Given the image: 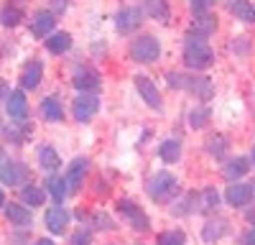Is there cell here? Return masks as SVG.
I'll return each mask as SVG.
<instances>
[{
	"label": "cell",
	"mask_w": 255,
	"mask_h": 245,
	"mask_svg": "<svg viewBox=\"0 0 255 245\" xmlns=\"http://www.w3.org/2000/svg\"><path fill=\"white\" fill-rule=\"evenodd\" d=\"M184 61L191 69H207L212 61H215V54H212L209 44L202 36H191L184 44Z\"/></svg>",
	"instance_id": "cell-1"
},
{
	"label": "cell",
	"mask_w": 255,
	"mask_h": 245,
	"mask_svg": "<svg viewBox=\"0 0 255 245\" xmlns=\"http://www.w3.org/2000/svg\"><path fill=\"white\" fill-rule=\"evenodd\" d=\"M168 85L176 87V90H189L191 95H197L199 100H209L215 95V87H212V82L204 79V77H181V74H166Z\"/></svg>",
	"instance_id": "cell-2"
},
{
	"label": "cell",
	"mask_w": 255,
	"mask_h": 245,
	"mask_svg": "<svg viewBox=\"0 0 255 245\" xmlns=\"http://www.w3.org/2000/svg\"><path fill=\"white\" fill-rule=\"evenodd\" d=\"M145 192L151 194L156 202H168L176 192H179V181L168 174V171H158L151 181H148V187H145Z\"/></svg>",
	"instance_id": "cell-3"
},
{
	"label": "cell",
	"mask_w": 255,
	"mask_h": 245,
	"mask_svg": "<svg viewBox=\"0 0 255 245\" xmlns=\"http://www.w3.org/2000/svg\"><path fill=\"white\" fill-rule=\"evenodd\" d=\"M130 56L135 61H140V64H151V61H156L161 56V44L156 36H140L138 41H133L130 46Z\"/></svg>",
	"instance_id": "cell-4"
},
{
	"label": "cell",
	"mask_w": 255,
	"mask_h": 245,
	"mask_svg": "<svg viewBox=\"0 0 255 245\" xmlns=\"http://www.w3.org/2000/svg\"><path fill=\"white\" fill-rule=\"evenodd\" d=\"M28 176L31 174L26 169V163H20V161H3V163H0V181H3V184L18 187V184H26Z\"/></svg>",
	"instance_id": "cell-5"
},
{
	"label": "cell",
	"mask_w": 255,
	"mask_h": 245,
	"mask_svg": "<svg viewBox=\"0 0 255 245\" xmlns=\"http://www.w3.org/2000/svg\"><path fill=\"white\" fill-rule=\"evenodd\" d=\"M133 82H135V87H138L140 97L145 100V105H148V108H153L156 113H161V110H163V102H161V92H158V87H156L148 77H135Z\"/></svg>",
	"instance_id": "cell-6"
},
{
	"label": "cell",
	"mask_w": 255,
	"mask_h": 245,
	"mask_svg": "<svg viewBox=\"0 0 255 245\" xmlns=\"http://www.w3.org/2000/svg\"><path fill=\"white\" fill-rule=\"evenodd\" d=\"M74 118L79 120V122H87V120H92V115L100 110V100L90 92V95H79L77 100H74Z\"/></svg>",
	"instance_id": "cell-7"
},
{
	"label": "cell",
	"mask_w": 255,
	"mask_h": 245,
	"mask_svg": "<svg viewBox=\"0 0 255 245\" xmlns=\"http://www.w3.org/2000/svg\"><path fill=\"white\" fill-rule=\"evenodd\" d=\"M87 169H90V163H87V158H74L72 161V166H69V174H67V192H79V187H82V181H84V176H87Z\"/></svg>",
	"instance_id": "cell-8"
},
{
	"label": "cell",
	"mask_w": 255,
	"mask_h": 245,
	"mask_svg": "<svg viewBox=\"0 0 255 245\" xmlns=\"http://www.w3.org/2000/svg\"><path fill=\"white\" fill-rule=\"evenodd\" d=\"M140 20H143V13L140 8H123L118 15H115V26L120 33H130L140 26Z\"/></svg>",
	"instance_id": "cell-9"
},
{
	"label": "cell",
	"mask_w": 255,
	"mask_h": 245,
	"mask_svg": "<svg viewBox=\"0 0 255 245\" xmlns=\"http://www.w3.org/2000/svg\"><path fill=\"white\" fill-rule=\"evenodd\" d=\"M225 197H227V204H232V207H245L253 199V187L250 184H230Z\"/></svg>",
	"instance_id": "cell-10"
},
{
	"label": "cell",
	"mask_w": 255,
	"mask_h": 245,
	"mask_svg": "<svg viewBox=\"0 0 255 245\" xmlns=\"http://www.w3.org/2000/svg\"><path fill=\"white\" fill-rule=\"evenodd\" d=\"M44 222H46V230H49L51 235H61L64 230H67L69 215H67V210H61V207H51V210L46 212Z\"/></svg>",
	"instance_id": "cell-11"
},
{
	"label": "cell",
	"mask_w": 255,
	"mask_h": 245,
	"mask_svg": "<svg viewBox=\"0 0 255 245\" xmlns=\"http://www.w3.org/2000/svg\"><path fill=\"white\" fill-rule=\"evenodd\" d=\"M8 115L13 118V120H23L26 115H28V102H26V95H23V90H15V92H10L8 95Z\"/></svg>",
	"instance_id": "cell-12"
},
{
	"label": "cell",
	"mask_w": 255,
	"mask_h": 245,
	"mask_svg": "<svg viewBox=\"0 0 255 245\" xmlns=\"http://www.w3.org/2000/svg\"><path fill=\"white\" fill-rule=\"evenodd\" d=\"M54 26H56V18H54L51 10H41V13H36L33 20H31V28H33L36 36H51Z\"/></svg>",
	"instance_id": "cell-13"
},
{
	"label": "cell",
	"mask_w": 255,
	"mask_h": 245,
	"mask_svg": "<svg viewBox=\"0 0 255 245\" xmlns=\"http://www.w3.org/2000/svg\"><path fill=\"white\" fill-rule=\"evenodd\" d=\"M41 74H44V64H41L38 59H33L31 64L23 69V74H20V85H23V90H36L38 82H41Z\"/></svg>",
	"instance_id": "cell-14"
},
{
	"label": "cell",
	"mask_w": 255,
	"mask_h": 245,
	"mask_svg": "<svg viewBox=\"0 0 255 245\" xmlns=\"http://www.w3.org/2000/svg\"><path fill=\"white\" fill-rule=\"evenodd\" d=\"M120 212H123L128 220L133 222V228H135V230H148V217H145V215H143V212L135 207L133 202L123 199V202H120Z\"/></svg>",
	"instance_id": "cell-15"
},
{
	"label": "cell",
	"mask_w": 255,
	"mask_h": 245,
	"mask_svg": "<svg viewBox=\"0 0 255 245\" xmlns=\"http://www.w3.org/2000/svg\"><path fill=\"white\" fill-rule=\"evenodd\" d=\"M5 217L10 225H18V228H28L33 222L31 220V212L23 207V204H5Z\"/></svg>",
	"instance_id": "cell-16"
},
{
	"label": "cell",
	"mask_w": 255,
	"mask_h": 245,
	"mask_svg": "<svg viewBox=\"0 0 255 245\" xmlns=\"http://www.w3.org/2000/svg\"><path fill=\"white\" fill-rule=\"evenodd\" d=\"M69 46H72V36H69V33L59 31V33L46 36V49H49L51 54H64V51H69Z\"/></svg>",
	"instance_id": "cell-17"
},
{
	"label": "cell",
	"mask_w": 255,
	"mask_h": 245,
	"mask_svg": "<svg viewBox=\"0 0 255 245\" xmlns=\"http://www.w3.org/2000/svg\"><path fill=\"white\" fill-rule=\"evenodd\" d=\"M158 153H161V158H163L166 163H176V161L181 158V143H179L176 138H168V140L161 143Z\"/></svg>",
	"instance_id": "cell-18"
},
{
	"label": "cell",
	"mask_w": 255,
	"mask_h": 245,
	"mask_svg": "<svg viewBox=\"0 0 255 245\" xmlns=\"http://www.w3.org/2000/svg\"><path fill=\"white\" fill-rule=\"evenodd\" d=\"M41 115H44V120H49V122L61 120L64 118V110L59 105V100L56 97H46L44 102H41Z\"/></svg>",
	"instance_id": "cell-19"
},
{
	"label": "cell",
	"mask_w": 255,
	"mask_h": 245,
	"mask_svg": "<svg viewBox=\"0 0 255 245\" xmlns=\"http://www.w3.org/2000/svg\"><path fill=\"white\" fill-rule=\"evenodd\" d=\"M72 85H74L77 90H87V92H92V90L100 87V77H97L95 72H77Z\"/></svg>",
	"instance_id": "cell-20"
},
{
	"label": "cell",
	"mask_w": 255,
	"mask_h": 245,
	"mask_svg": "<svg viewBox=\"0 0 255 245\" xmlns=\"http://www.w3.org/2000/svg\"><path fill=\"white\" fill-rule=\"evenodd\" d=\"M230 10L235 13L240 20H245V23H255V8L248 3V0H232Z\"/></svg>",
	"instance_id": "cell-21"
},
{
	"label": "cell",
	"mask_w": 255,
	"mask_h": 245,
	"mask_svg": "<svg viewBox=\"0 0 255 245\" xmlns=\"http://www.w3.org/2000/svg\"><path fill=\"white\" fill-rule=\"evenodd\" d=\"M38 163H41V169H46V171H56L61 166V158H59V153L54 148L46 146V148L38 151Z\"/></svg>",
	"instance_id": "cell-22"
},
{
	"label": "cell",
	"mask_w": 255,
	"mask_h": 245,
	"mask_svg": "<svg viewBox=\"0 0 255 245\" xmlns=\"http://www.w3.org/2000/svg\"><path fill=\"white\" fill-rule=\"evenodd\" d=\"M46 192L54 197V202H56V204H61V202H64V197H67V181L51 174V176H49V181H46Z\"/></svg>",
	"instance_id": "cell-23"
},
{
	"label": "cell",
	"mask_w": 255,
	"mask_h": 245,
	"mask_svg": "<svg viewBox=\"0 0 255 245\" xmlns=\"http://www.w3.org/2000/svg\"><path fill=\"white\" fill-rule=\"evenodd\" d=\"M248 169H250L248 158H232L227 166H225V176H227V179H240V176L248 174Z\"/></svg>",
	"instance_id": "cell-24"
},
{
	"label": "cell",
	"mask_w": 255,
	"mask_h": 245,
	"mask_svg": "<svg viewBox=\"0 0 255 245\" xmlns=\"http://www.w3.org/2000/svg\"><path fill=\"white\" fill-rule=\"evenodd\" d=\"M225 233H227V222H225V220H217V222H207L202 235H204L207 243H212V240H220Z\"/></svg>",
	"instance_id": "cell-25"
},
{
	"label": "cell",
	"mask_w": 255,
	"mask_h": 245,
	"mask_svg": "<svg viewBox=\"0 0 255 245\" xmlns=\"http://www.w3.org/2000/svg\"><path fill=\"white\" fill-rule=\"evenodd\" d=\"M20 199L26 204H31V207H41V204H44V192L38 187H33V184H28V187L20 189Z\"/></svg>",
	"instance_id": "cell-26"
},
{
	"label": "cell",
	"mask_w": 255,
	"mask_h": 245,
	"mask_svg": "<svg viewBox=\"0 0 255 245\" xmlns=\"http://www.w3.org/2000/svg\"><path fill=\"white\" fill-rule=\"evenodd\" d=\"M191 28H194L197 36H209L212 31L217 28V20H215V18H209V15H199V18H194Z\"/></svg>",
	"instance_id": "cell-27"
},
{
	"label": "cell",
	"mask_w": 255,
	"mask_h": 245,
	"mask_svg": "<svg viewBox=\"0 0 255 245\" xmlns=\"http://www.w3.org/2000/svg\"><path fill=\"white\" fill-rule=\"evenodd\" d=\"M148 13H151L156 20H161V23H168V3L166 0H148Z\"/></svg>",
	"instance_id": "cell-28"
},
{
	"label": "cell",
	"mask_w": 255,
	"mask_h": 245,
	"mask_svg": "<svg viewBox=\"0 0 255 245\" xmlns=\"http://www.w3.org/2000/svg\"><path fill=\"white\" fill-rule=\"evenodd\" d=\"M197 202H199V207H197V210H202V212L215 210L217 204H220V194H217L215 189H204L202 194H197Z\"/></svg>",
	"instance_id": "cell-29"
},
{
	"label": "cell",
	"mask_w": 255,
	"mask_h": 245,
	"mask_svg": "<svg viewBox=\"0 0 255 245\" xmlns=\"http://www.w3.org/2000/svg\"><path fill=\"white\" fill-rule=\"evenodd\" d=\"M207 120H209V110L207 108H194L189 113V125L191 128H204Z\"/></svg>",
	"instance_id": "cell-30"
},
{
	"label": "cell",
	"mask_w": 255,
	"mask_h": 245,
	"mask_svg": "<svg viewBox=\"0 0 255 245\" xmlns=\"http://www.w3.org/2000/svg\"><path fill=\"white\" fill-rule=\"evenodd\" d=\"M184 233L181 230H168L158 235V245H184Z\"/></svg>",
	"instance_id": "cell-31"
},
{
	"label": "cell",
	"mask_w": 255,
	"mask_h": 245,
	"mask_svg": "<svg viewBox=\"0 0 255 245\" xmlns=\"http://www.w3.org/2000/svg\"><path fill=\"white\" fill-rule=\"evenodd\" d=\"M18 20H20V10H15V8L0 10V23H3V26H15Z\"/></svg>",
	"instance_id": "cell-32"
},
{
	"label": "cell",
	"mask_w": 255,
	"mask_h": 245,
	"mask_svg": "<svg viewBox=\"0 0 255 245\" xmlns=\"http://www.w3.org/2000/svg\"><path fill=\"white\" fill-rule=\"evenodd\" d=\"M207 148H209V153H222V151H225V140L217 135V138H212V140H209V146H207Z\"/></svg>",
	"instance_id": "cell-33"
},
{
	"label": "cell",
	"mask_w": 255,
	"mask_h": 245,
	"mask_svg": "<svg viewBox=\"0 0 255 245\" xmlns=\"http://www.w3.org/2000/svg\"><path fill=\"white\" fill-rule=\"evenodd\" d=\"M212 5V0H191V10L194 13H204Z\"/></svg>",
	"instance_id": "cell-34"
},
{
	"label": "cell",
	"mask_w": 255,
	"mask_h": 245,
	"mask_svg": "<svg viewBox=\"0 0 255 245\" xmlns=\"http://www.w3.org/2000/svg\"><path fill=\"white\" fill-rule=\"evenodd\" d=\"M90 243V233L84 230V233H77L74 238H72V245H87Z\"/></svg>",
	"instance_id": "cell-35"
},
{
	"label": "cell",
	"mask_w": 255,
	"mask_h": 245,
	"mask_svg": "<svg viewBox=\"0 0 255 245\" xmlns=\"http://www.w3.org/2000/svg\"><path fill=\"white\" fill-rule=\"evenodd\" d=\"M243 245H255V230H250V233L243 238Z\"/></svg>",
	"instance_id": "cell-36"
},
{
	"label": "cell",
	"mask_w": 255,
	"mask_h": 245,
	"mask_svg": "<svg viewBox=\"0 0 255 245\" xmlns=\"http://www.w3.org/2000/svg\"><path fill=\"white\" fill-rule=\"evenodd\" d=\"M36 245H56V243H54V240H49V238H44V240H38Z\"/></svg>",
	"instance_id": "cell-37"
},
{
	"label": "cell",
	"mask_w": 255,
	"mask_h": 245,
	"mask_svg": "<svg viewBox=\"0 0 255 245\" xmlns=\"http://www.w3.org/2000/svg\"><path fill=\"white\" fill-rule=\"evenodd\" d=\"M248 220L253 222V228H255V210H250V212H248Z\"/></svg>",
	"instance_id": "cell-38"
},
{
	"label": "cell",
	"mask_w": 255,
	"mask_h": 245,
	"mask_svg": "<svg viewBox=\"0 0 255 245\" xmlns=\"http://www.w3.org/2000/svg\"><path fill=\"white\" fill-rule=\"evenodd\" d=\"M3 204H5V194H3V192H0V207H3Z\"/></svg>",
	"instance_id": "cell-39"
},
{
	"label": "cell",
	"mask_w": 255,
	"mask_h": 245,
	"mask_svg": "<svg viewBox=\"0 0 255 245\" xmlns=\"http://www.w3.org/2000/svg\"><path fill=\"white\" fill-rule=\"evenodd\" d=\"M253 161H255V151H253Z\"/></svg>",
	"instance_id": "cell-40"
}]
</instances>
